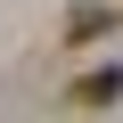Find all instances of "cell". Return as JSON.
Here are the masks:
<instances>
[{
	"label": "cell",
	"mask_w": 123,
	"mask_h": 123,
	"mask_svg": "<svg viewBox=\"0 0 123 123\" xmlns=\"http://www.w3.org/2000/svg\"><path fill=\"white\" fill-rule=\"evenodd\" d=\"M115 90H123V74H115V66H107V74H90V82H82V90H74V98H82V107H107V98H115Z\"/></svg>",
	"instance_id": "1"
}]
</instances>
